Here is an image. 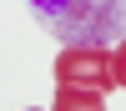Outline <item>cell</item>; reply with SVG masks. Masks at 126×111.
<instances>
[{
	"instance_id": "obj_1",
	"label": "cell",
	"mask_w": 126,
	"mask_h": 111,
	"mask_svg": "<svg viewBox=\"0 0 126 111\" xmlns=\"http://www.w3.org/2000/svg\"><path fill=\"white\" fill-rule=\"evenodd\" d=\"M25 10L61 46H116L126 35V0H25Z\"/></svg>"
},
{
	"instance_id": "obj_2",
	"label": "cell",
	"mask_w": 126,
	"mask_h": 111,
	"mask_svg": "<svg viewBox=\"0 0 126 111\" xmlns=\"http://www.w3.org/2000/svg\"><path fill=\"white\" fill-rule=\"evenodd\" d=\"M111 76V46H61L56 56V111H101Z\"/></svg>"
},
{
	"instance_id": "obj_3",
	"label": "cell",
	"mask_w": 126,
	"mask_h": 111,
	"mask_svg": "<svg viewBox=\"0 0 126 111\" xmlns=\"http://www.w3.org/2000/svg\"><path fill=\"white\" fill-rule=\"evenodd\" d=\"M111 76H116V86H126V35L111 46Z\"/></svg>"
}]
</instances>
